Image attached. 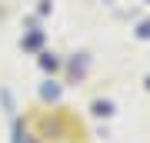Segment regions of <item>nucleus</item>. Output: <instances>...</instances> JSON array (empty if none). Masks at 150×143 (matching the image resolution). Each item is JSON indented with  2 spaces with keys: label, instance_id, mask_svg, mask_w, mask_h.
<instances>
[{
  "label": "nucleus",
  "instance_id": "obj_6",
  "mask_svg": "<svg viewBox=\"0 0 150 143\" xmlns=\"http://www.w3.org/2000/svg\"><path fill=\"white\" fill-rule=\"evenodd\" d=\"M137 37L140 40H150V20H144V23L137 27Z\"/></svg>",
  "mask_w": 150,
  "mask_h": 143
},
{
  "label": "nucleus",
  "instance_id": "obj_4",
  "mask_svg": "<svg viewBox=\"0 0 150 143\" xmlns=\"http://www.w3.org/2000/svg\"><path fill=\"white\" fill-rule=\"evenodd\" d=\"M40 40H43V33H40V30H33L30 37L23 40V47H27V50H37V47H40Z\"/></svg>",
  "mask_w": 150,
  "mask_h": 143
},
{
  "label": "nucleus",
  "instance_id": "obj_3",
  "mask_svg": "<svg viewBox=\"0 0 150 143\" xmlns=\"http://www.w3.org/2000/svg\"><path fill=\"white\" fill-rule=\"evenodd\" d=\"M40 67H43V70H57V67H60V60L54 57V53H43V57H40Z\"/></svg>",
  "mask_w": 150,
  "mask_h": 143
},
{
  "label": "nucleus",
  "instance_id": "obj_5",
  "mask_svg": "<svg viewBox=\"0 0 150 143\" xmlns=\"http://www.w3.org/2000/svg\"><path fill=\"white\" fill-rule=\"evenodd\" d=\"M13 143H37V137H33V133H27L23 127H17V137H13Z\"/></svg>",
  "mask_w": 150,
  "mask_h": 143
},
{
  "label": "nucleus",
  "instance_id": "obj_2",
  "mask_svg": "<svg viewBox=\"0 0 150 143\" xmlns=\"http://www.w3.org/2000/svg\"><path fill=\"white\" fill-rule=\"evenodd\" d=\"M40 97H43V100H57V97H60V87H57V83H43Z\"/></svg>",
  "mask_w": 150,
  "mask_h": 143
},
{
  "label": "nucleus",
  "instance_id": "obj_7",
  "mask_svg": "<svg viewBox=\"0 0 150 143\" xmlns=\"http://www.w3.org/2000/svg\"><path fill=\"white\" fill-rule=\"evenodd\" d=\"M147 90H150V77H147Z\"/></svg>",
  "mask_w": 150,
  "mask_h": 143
},
{
  "label": "nucleus",
  "instance_id": "obj_1",
  "mask_svg": "<svg viewBox=\"0 0 150 143\" xmlns=\"http://www.w3.org/2000/svg\"><path fill=\"white\" fill-rule=\"evenodd\" d=\"M93 113H97V117H110V113H113V103L97 100V103H93Z\"/></svg>",
  "mask_w": 150,
  "mask_h": 143
}]
</instances>
